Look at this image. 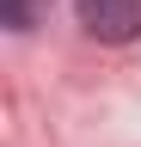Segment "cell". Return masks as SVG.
<instances>
[{
  "instance_id": "1",
  "label": "cell",
  "mask_w": 141,
  "mask_h": 147,
  "mask_svg": "<svg viewBox=\"0 0 141 147\" xmlns=\"http://www.w3.org/2000/svg\"><path fill=\"white\" fill-rule=\"evenodd\" d=\"M74 12L98 43H129L141 31V0H74Z\"/></svg>"
},
{
  "instance_id": "2",
  "label": "cell",
  "mask_w": 141,
  "mask_h": 147,
  "mask_svg": "<svg viewBox=\"0 0 141 147\" xmlns=\"http://www.w3.org/2000/svg\"><path fill=\"white\" fill-rule=\"evenodd\" d=\"M0 12H6V25H12V31H31V25L49 12V0H0Z\"/></svg>"
}]
</instances>
